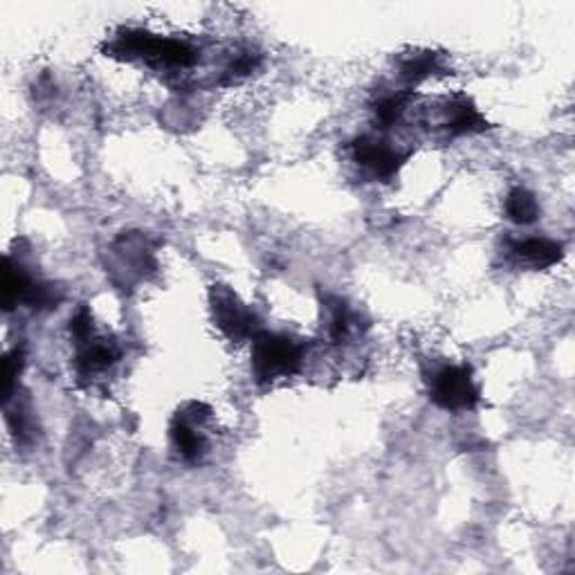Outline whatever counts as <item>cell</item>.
Returning <instances> with one entry per match:
<instances>
[{
	"label": "cell",
	"mask_w": 575,
	"mask_h": 575,
	"mask_svg": "<svg viewBox=\"0 0 575 575\" xmlns=\"http://www.w3.org/2000/svg\"><path fill=\"white\" fill-rule=\"evenodd\" d=\"M63 299L61 291L52 283L34 279L21 264L5 259L3 268V306L5 310L16 308L19 304L34 310H50L57 308Z\"/></svg>",
	"instance_id": "5b68a950"
},
{
	"label": "cell",
	"mask_w": 575,
	"mask_h": 575,
	"mask_svg": "<svg viewBox=\"0 0 575 575\" xmlns=\"http://www.w3.org/2000/svg\"><path fill=\"white\" fill-rule=\"evenodd\" d=\"M70 333L75 338V342H84L90 335H95V323H93V315L86 306H82L75 315L70 317Z\"/></svg>",
	"instance_id": "2e32d148"
},
{
	"label": "cell",
	"mask_w": 575,
	"mask_h": 575,
	"mask_svg": "<svg viewBox=\"0 0 575 575\" xmlns=\"http://www.w3.org/2000/svg\"><path fill=\"white\" fill-rule=\"evenodd\" d=\"M445 129L452 135H477L488 129V122L470 99L456 97L445 106Z\"/></svg>",
	"instance_id": "30bf717a"
},
{
	"label": "cell",
	"mask_w": 575,
	"mask_h": 575,
	"mask_svg": "<svg viewBox=\"0 0 575 575\" xmlns=\"http://www.w3.org/2000/svg\"><path fill=\"white\" fill-rule=\"evenodd\" d=\"M306 359V344L283 333L261 331L252 340V374L270 384L281 378L295 376Z\"/></svg>",
	"instance_id": "7a4b0ae2"
},
{
	"label": "cell",
	"mask_w": 575,
	"mask_h": 575,
	"mask_svg": "<svg viewBox=\"0 0 575 575\" xmlns=\"http://www.w3.org/2000/svg\"><path fill=\"white\" fill-rule=\"evenodd\" d=\"M122 357L120 346L101 335H90L84 342H77V355H75V367L82 378H93L99 374H106L118 365Z\"/></svg>",
	"instance_id": "9c48e42d"
},
{
	"label": "cell",
	"mask_w": 575,
	"mask_h": 575,
	"mask_svg": "<svg viewBox=\"0 0 575 575\" xmlns=\"http://www.w3.org/2000/svg\"><path fill=\"white\" fill-rule=\"evenodd\" d=\"M399 68H401V77L407 84H420L427 77L439 75V72L443 70V61H441V54L423 50V52L405 54L399 61Z\"/></svg>",
	"instance_id": "7c38bea8"
},
{
	"label": "cell",
	"mask_w": 575,
	"mask_h": 575,
	"mask_svg": "<svg viewBox=\"0 0 575 575\" xmlns=\"http://www.w3.org/2000/svg\"><path fill=\"white\" fill-rule=\"evenodd\" d=\"M209 308L219 331L232 342L255 340L261 333L259 317L228 285H211Z\"/></svg>",
	"instance_id": "277c9868"
},
{
	"label": "cell",
	"mask_w": 575,
	"mask_h": 575,
	"mask_svg": "<svg viewBox=\"0 0 575 575\" xmlns=\"http://www.w3.org/2000/svg\"><path fill=\"white\" fill-rule=\"evenodd\" d=\"M429 401L445 412H470L481 403L473 367L445 365L427 378Z\"/></svg>",
	"instance_id": "3957f363"
},
{
	"label": "cell",
	"mask_w": 575,
	"mask_h": 575,
	"mask_svg": "<svg viewBox=\"0 0 575 575\" xmlns=\"http://www.w3.org/2000/svg\"><path fill=\"white\" fill-rule=\"evenodd\" d=\"M106 54L126 61H142L151 68L187 70L198 61V50L183 39H164V36L144 29H122L103 48Z\"/></svg>",
	"instance_id": "6da1fadb"
},
{
	"label": "cell",
	"mask_w": 575,
	"mask_h": 575,
	"mask_svg": "<svg viewBox=\"0 0 575 575\" xmlns=\"http://www.w3.org/2000/svg\"><path fill=\"white\" fill-rule=\"evenodd\" d=\"M211 416V409L203 403H187L180 407L171 420L169 427V439L175 454L187 461L196 463L207 452V437H205V425Z\"/></svg>",
	"instance_id": "8992f818"
},
{
	"label": "cell",
	"mask_w": 575,
	"mask_h": 575,
	"mask_svg": "<svg viewBox=\"0 0 575 575\" xmlns=\"http://www.w3.org/2000/svg\"><path fill=\"white\" fill-rule=\"evenodd\" d=\"M509 259L517 266H526L533 270H547L558 266L564 259V247L562 243L553 238H522V241H509Z\"/></svg>",
	"instance_id": "ba28073f"
},
{
	"label": "cell",
	"mask_w": 575,
	"mask_h": 575,
	"mask_svg": "<svg viewBox=\"0 0 575 575\" xmlns=\"http://www.w3.org/2000/svg\"><path fill=\"white\" fill-rule=\"evenodd\" d=\"M503 211H506L509 221L517 225H530L539 219V203L528 189L515 187L509 192L506 200H503Z\"/></svg>",
	"instance_id": "4fadbf2b"
},
{
	"label": "cell",
	"mask_w": 575,
	"mask_h": 575,
	"mask_svg": "<svg viewBox=\"0 0 575 575\" xmlns=\"http://www.w3.org/2000/svg\"><path fill=\"white\" fill-rule=\"evenodd\" d=\"M23 367H25V348L23 346H14L3 359V395H5V403L12 399L14 391H16V382H19V376L23 374Z\"/></svg>",
	"instance_id": "9a60e30c"
},
{
	"label": "cell",
	"mask_w": 575,
	"mask_h": 575,
	"mask_svg": "<svg viewBox=\"0 0 575 575\" xmlns=\"http://www.w3.org/2000/svg\"><path fill=\"white\" fill-rule=\"evenodd\" d=\"M353 160L363 167L374 180L389 183V180L401 171L407 160V154L395 149L391 142L376 137V135H359L351 144Z\"/></svg>",
	"instance_id": "52a82bcc"
},
{
	"label": "cell",
	"mask_w": 575,
	"mask_h": 575,
	"mask_svg": "<svg viewBox=\"0 0 575 575\" xmlns=\"http://www.w3.org/2000/svg\"><path fill=\"white\" fill-rule=\"evenodd\" d=\"M327 331L333 344H348L359 333L357 313L340 297H327Z\"/></svg>",
	"instance_id": "8fae6325"
},
{
	"label": "cell",
	"mask_w": 575,
	"mask_h": 575,
	"mask_svg": "<svg viewBox=\"0 0 575 575\" xmlns=\"http://www.w3.org/2000/svg\"><path fill=\"white\" fill-rule=\"evenodd\" d=\"M407 103H409V93H389L378 97V101H374L371 111L380 129H391L395 122H399L407 111Z\"/></svg>",
	"instance_id": "5bb4252c"
}]
</instances>
